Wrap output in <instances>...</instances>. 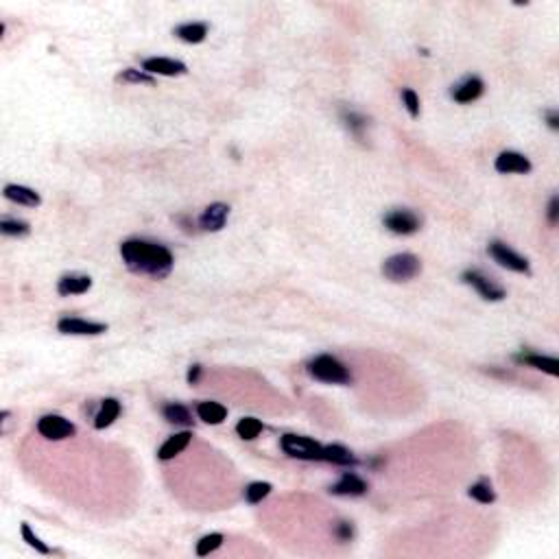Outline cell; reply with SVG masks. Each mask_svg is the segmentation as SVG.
I'll list each match as a JSON object with an SVG mask.
<instances>
[{"mask_svg": "<svg viewBox=\"0 0 559 559\" xmlns=\"http://www.w3.org/2000/svg\"><path fill=\"white\" fill-rule=\"evenodd\" d=\"M118 415H121V402H118V400H114V398L103 400V405H101V409H98L96 418H94V428L103 431V428L114 424V420H116Z\"/></svg>", "mask_w": 559, "mask_h": 559, "instance_id": "20", "label": "cell"}, {"mask_svg": "<svg viewBox=\"0 0 559 559\" xmlns=\"http://www.w3.org/2000/svg\"><path fill=\"white\" fill-rule=\"evenodd\" d=\"M271 490H274V487H271V483H267V481L249 483L245 487V500H247L249 505H258V503H263V500L271 494Z\"/></svg>", "mask_w": 559, "mask_h": 559, "instance_id": "24", "label": "cell"}, {"mask_svg": "<svg viewBox=\"0 0 559 559\" xmlns=\"http://www.w3.org/2000/svg\"><path fill=\"white\" fill-rule=\"evenodd\" d=\"M308 374L314 380H321L328 384H350V380H352L348 367L330 354L314 356L308 363Z\"/></svg>", "mask_w": 559, "mask_h": 559, "instance_id": "2", "label": "cell"}, {"mask_svg": "<svg viewBox=\"0 0 559 559\" xmlns=\"http://www.w3.org/2000/svg\"><path fill=\"white\" fill-rule=\"evenodd\" d=\"M199 376H202V365H193L190 369H188V382L190 384H197V380H199Z\"/></svg>", "mask_w": 559, "mask_h": 559, "instance_id": "35", "label": "cell"}, {"mask_svg": "<svg viewBox=\"0 0 559 559\" xmlns=\"http://www.w3.org/2000/svg\"><path fill=\"white\" fill-rule=\"evenodd\" d=\"M118 81H123V83H147V85L155 83L153 75L145 73V70H134V68L123 70V73L118 75Z\"/></svg>", "mask_w": 559, "mask_h": 559, "instance_id": "30", "label": "cell"}, {"mask_svg": "<svg viewBox=\"0 0 559 559\" xmlns=\"http://www.w3.org/2000/svg\"><path fill=\"white\" fill-rule=\"evenodd\" d=\"M92 289V278L90 276H79V274H68L62 276L57 282V293L68 297V295H83Z\"/></svg>", "mask_w": 559, "mask_h": 559, "instance_id": "14", "label": "cell"}, {"mask_svg": "<svg viewBox=\"0 0 559 559\" xmlns=\"http://www.w3.org/2000/svg\"><path fill=\"white\" fill-rule=\"evenodd\" d=\"M343 123L350 129V132L356 136V138H365V129H367V118L363 114H356V112H343Z\"/></svg>", "mask_w": 559, "mask_h": 559, "instance_id": "26", "label": "cell"}, {"mask_svg": "<svg viewBox=\"0 0 559 559\" xmlns=\"http://www.w3.org/2000/svg\"><path fill=\"white\" fill-rule=\"evenodd\" d=\"M0 232L5 236H26L31 232V227L24 221H16V219H3L0 221Z\"/></svg>", "mask_w": 559, "mask_h": 559, "instance_id": "28", "label": "cell"}, {"mask_svg": "<svg viewBox=\"0 0 559 559\" xmlns=\"http://www.w3.org/2000/svg\"><path fill=\"white\" fill-rule=\"evenodd\" d=\"M496 170L503 175H509V173H515V175H526L531 173V162H529V157L518 153V151H503L498 157H496Z\"/></svg>", "mask_w": 559, "mask_h": 559, "instance_id": "10", "label": "cell"}, {"mask_svg": "<svg viewBox=\"0 0 559 559\" xmlns=\"http://www.w3.org/2000/svg\"><path fill=\"white\" fill-rule=\"evenodd\" d=\"M335 535H337V540H341V542H350V540L354 538V526H352V522H337V526H335Z\"/></svg>", "mask_w": 559, "mask_h": 559, "instance_id": "33", "label": "cell"}, {"mask_svg": "<svg viewBox=\"0 0 559 559\" xmlns=\"http://www.w3.org/2000/svg\"><path fill=\"white\" fill-rule=\"evenodd\" d=\"M227 217H229V206L212 204L202 212V217H199V225H202V229H206V232H219V229L225 227Z\"/></svg>", "mask_w": 559, "mask_h": 559, "instance_id": "12", "label": "cell"}, {"mask_svg": "<svg viewBox=\"0 0 559 559\" xmlns=\"http://www.w3.org/2000/svg\"><path fill=\"white\" fill-rule=\"evenodd\" d=\"M422 271V263L413 254H396L382 265V276L391 282H409Z\"/></svg>", "mask_w": 559, "mask_h": 559, "instance_id": "3", "label": "cell"}, {"mask_svg": "<svg viewBox=\"0 0 559 559\" xmlns=\"http://www.w3.org/2000/svg\"><path fill=\"white\" fill-rule=\"evenodd\" d=\"M280 446L284 454H289L293 459H302V461H323V446L310 437L284 435L280 439Z\"/></svg>", "mask_w": 559, "mask_h": 559, "instance_id": "4", "label": "cell"}, {"mask_svg": "<svg viewBox=\"0 0 559 559\" xmlns=\"http://www.w3.org/2000/svg\"><path fill=\"white\" fill-rule=\"evenodd\" d=\"M181 42L186 44H202L208 35V24L204 22H186V24H179L175 31H173Z\"/></svg>", "mask_w": 559, "mask_h": 559, "instance_id": "19", "label": "cell"}, {"mask_svg": "<svg viewBox=\"0 0 559 559\" xmlns=\"http://www.w3.org/2000/svg\"><path fill=\"white\" fill-rule=\"evenodd\" d=\"M5 197L9 202L18 206H26V208H37L42 204V197L33 188H26V186H18V184H7Z\"/></svg>", "mask_w": 559, "mask_h": 559, "instance_id": "16", "label": "cell"}, {"mask_svg": "<svg viewBox=\"0 0 559 559\" xmlns=\"http://www.w3.org/2000/svg\"><path fill=\"white\" fill-rule=\"evenodd\" d=\"M515 361L526 365V367H533V369H540L544 374L549 376H559V363L557 358L553 356H542V354H518L515 356Z\"/></svg>", "mask_w": 559, "mask_h": 559, "instance_id": "17", "label": "cell"}, {"mask_svg": "<svg viewBox=\"0 0 559 559\" xmlns=\"http://www.w3.org/2000/svg\"><path fill=\"white\" fill-rule=\"evenodd\" d=\"M121 258L125 267L136 276H149L153 280L166 278L173 271V254L160 242L129 238L121 245Z\"/></svg>", "mask_w": 559, "mask_h": 559, "instance_id": "1", "label": "cell"}, {"mask_svg": "<svg viewBox=\"0 0 559 559\" xmlns=\"http://www.w3.org/2000/svg\"><path fill=\"white\" fill-rule=\"evenodd\" d=\"M57 330H60L62 335L96 337V335L107 332V326L98 323V321H85V319H79V317H64V319L57 321Z\"/></svg>", "mask_w": 559, "mask_h": 559, "instance_id": "9", "label": "cell"}, {"mask_svg": "<svg viewBox=\"0 0 559 559\" xmlns=\"http://www.w3.org/2000/svg\"><path fill=\"white\" fill-rule=\"evenodd\" d=\"M236 433L238 437L242 439H256L258 435L263 433V422L256 420V418H242L238 424H236Z\"/></svg>", "mask_w": 559, "mask_h": 559, "instance_id": "27", "label": "cell"}, {"mask_svg": "<svg viewBox=\"0 0 559 559\" xmlns=\"http://www.w3.org/2000/svg\"><path fill=\"white\" fill-rule=\"evenodd\" d=\"M402 103H405L407 112L411 114L413 118H418V116H420V96L415 94L411 88H405V90H402Z\"/></svg>", "mask_w": 559, "mask_h": 559, "instance_id": "32", "label": "cell"}, {"mask_svg": "<svg viewBox=\"0 0 559 559\" xmlns=\"http://www.w3.org/2000/svg\"><path fill=\"white\" fill-rule=\"evenodd\" d=\"M547 219H549L551 225H557V221H559V199L557 197H551L549 210H547Z\"/></svg>", "mask_w": 559, "mask_h": 559, "instance_id": "34", "label": "cell"}, {"mask_svg": "<svg viewBox=\"0 0 559 559\" xmlns=\"http://www.w3.org/2000/svg\"><path fill=\"white\" fill-rule=\"evenodd\" d=\"M547 123L551 129H559V114L557 112H547Z\"/></svg>", "mask_w": 559, "mask_h": 559, "instance_id": "36", "label": "cell"}, {"mask_svg": "<svg viewBox=\"0 0 559 559\" xmlns=\"http://www.w3.org/2000/svg\"><path fill=\"white\" fill-rule=\"evenodd\" d=\"M384 227L398 236H411L420 229V219L411 210H391L382 219Z\"/></svg>", "mask_w": 559, "mask_h": 559, "instance_id": "8", "label": "cell"}, {"mask_svg": "<svg viewBox=\"0 0 559 559\" xmlns=\"http://www.w3.org/2000/svg\"><path fill=\"white\" fill-rule=\"evenodd\" d=\"M223 544V535L221 533H210V535H204L202 540L197 542V555L199 557H206L210 555L212 551H217Z\"/></svg>", "mask_w": 559, "mask_h": 559, "instance_id": "29", "label": "cell"}, {"mask_svg": "<svg viewBox=\"0 0 559 559\" xmlns=\"http://www.w3.org/2000/svg\"><path fill=\"white\" fill-rule=\"evenodd\" d=\"M330 494L335 496H363L367 494V483L361 479V477H356L354 472H346L332 487H330Z\"/></svg>", "mask_w": 559, "mask_h": 559, "instance_id": "13", "label": "cell"}, {"mask_svg": "<svg viewBox=\"0 0 559 559\" xmlns=\"http://www.w3.org/2000/svg\"><path fill=\"white\" fill-rule=\"evenodd\" d=\"M142 70L149 75H162V77H179L186 75V64L177 60H168V57H149L142 62Z\"/></svg>", "mask_w": 559, "mask_h": 559, "instance_id": "11", "label": "cell"}, {"mask_svg": "<svg viewBox=\"0 0 559 559\" xmlns=\"http://www.w3.org/2000/svg\"><path fill=\"white\" fill-rule=\"evenodd\" d=\"M197 415L199 420H204L206 424H221L227 418V409L219 402H199L197 405Z\"/></svg>", "mask_w": 559, "mask_h": 559, "instance_id": "23", "label": "cell"}, {"mask_svg": "<svg viewBox=\"0 0 559 559\" xmlns=\"http://www.w3.org/2000/svg\"><path fill=\"white\" fill-rule=\"evenodd\" d=\"M461 280L465 284H470L483 299H487V302H500V299L507 297L503 286L494 284L490 278H485L483 274H479V271H465V274L461 276Z\"/></svg>", "mask_w": 559, "mask_h": 559, "instance_id": "7", "label": "cell"}, {"mask_svg": "<svg viewBox=\"0 0 559 559\" xmlns=\"http://www.w3.org/2000/svg\"><path fill=\"white\" fill-rule=\"evenodd\" d=\"M193 435L188 431H184V433H177L173 437H168L164 443H162V448L157 450V459H162V461H170V459H175L177 454H181L186 448H188V443H190Z\"/></svg>", "mask_w": 559, "mask_h": 559, "instance_id": "18", "label": "cell"}, {"mask_svg": "<svg viewBox=\"0 0 559 559\" xmlns=\"http://www.w3.org/2000/svg\"><path fill=\"white\" fill-rule=\"evenodd\" d=\"M323 461L335 463V465H343V468H350V465H356L358 463V459L348 448L332 443V446H323Z\"/></svg>", "mask_w": 559, "mask_h": 559, "instance_id": "21", "label": "cell"}, {"mask_svg": "<svg viewBox=\"0 0 559 559\" xmlns=\"http://www.w3.org/2000/svg\"><path fill=\"white\" fill-rule=\"evenodd\" d=\"M487 254H490L500 267H505L509 271H515V274H526V276L531 274V267H529L526 258H522L520 254H515L513 249H509L505 242H500V240L490 242Z\"/></svg>", "mask_w": 559, "mask_h": 559, "instance_id": "5", "label": "cell"}, {"mask_svg": "<svg viewBox=\"0 0 559 559\" xmlns=\"http://www.w3.org/2000/svg\"><path fill=\"white\" fill-rule=\"evenodd\" d=\"M22 538H24V542L28 544V547L35 549L37 553H42V555H48V553H51V549H48L46 544L42 542V540H39V538H37V535L31 531V526H28L26 522L22 524Z\"/></svg>", "mask_w": 559, "mask_h": 559, "instance_id": "31", "label": "cell"}, {"mask_svg": "<svg viewBox=\"0 0 559 559\" xmlns=\"http://www.w3.org/2000/svg\"><path fill=\"white\" fill-rule=\"evenodd\" d=\"M162 415H164V420L170 422V424H177V426H193V413L188 411V407H184V405H179V402L164 405Z\"/></svg>", "mask_w": 559, "mask_h": 559, "instance_id": "22", "label": "cell"}, {"mask_svg": "<svg viewBox=\"0 0 559 559\" xmlns=\"http://www.w3.org/2000/svg\"><path fill=\"white\" fill-rule=\"evenodd\" d=\"M75 424L62 418V415H44V418H39L37 422V433L42 437H46L51 441H62V439H68L75 435Z\"/></svg>", "mask_w": 559, "mask_h": 559, "instance_id": "6", "label": "cell"}, {"mask_svg": "<svg viewBox=\"0 0 559 559\" xmlns=\"http://www.w3.org/2000/svg\"><path fill=\"white\" fill-rule=\"evenodd\" d=\"M468 494H470V498H474V500H479L481 505H492L494 500H496V492L492 490V485H490V481H479V483H474L468 490Z\"/></svg>", "mask_w": 559, "mask_h": 559, "instance_id": "25", "label": "cell"}, {"mask_svg": "<svg viewBox=\"0 0 559 559\" xmlns=\"http://www.w3.org/2000/svg\"><path fill=\"white\" fill-rule=\"evenodd\" d=\"M483 92H485V83L479 77H470L452 90V98L456 103H472L477 101V98H481Z\"/></svg>", "mask_w": 559, "mask_h": 559, "instance_id": "15", "label": "cell"}]
</instances>
